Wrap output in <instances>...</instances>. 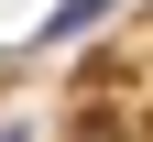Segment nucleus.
Masks as SVG:
<instances>
[{
  "instance_id": "nucleus-1",
  "label": "nucleus",
  "mask_w": 153,
  "mask_h": 142,
  "mask_svg": "<svg viewBox=\"0 0 153 142\" xmlns=\"http://www.w3.org/2000/svg\"><path fill=\"white\" fill-rule=\"evenodd\" d=\"M109 11H120V0H55V11H44V44H76V33L109 22Z\"/></svg>"
},
{
  "instance_id": "nucleus-2",
  "label": "nucleus",
  "mask_w": 153,
  "mask_h": 142,
  "mask_svg": "<svg viewBox=\"0 0 153 142\" xmlns=\"http://www.w3.org/2000/svg\"><path fill=\"white\" fill-rule=\"evenodd\" d=\"M0 142H22V131H11V120H0Z\"/></svg>"
}]
</instances>
